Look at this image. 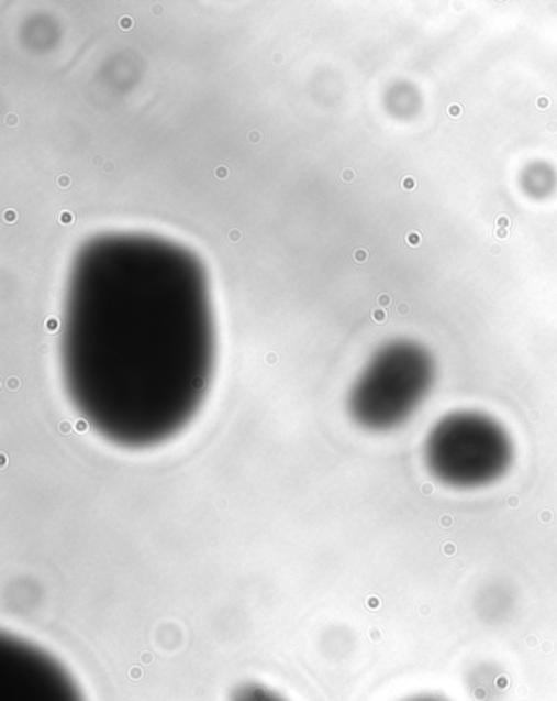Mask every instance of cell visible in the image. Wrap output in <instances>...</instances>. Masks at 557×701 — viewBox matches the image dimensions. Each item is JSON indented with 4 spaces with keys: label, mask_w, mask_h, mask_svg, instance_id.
Wrapping results in <instances>:
<instances>
[{
    "label": "cell",
    "mask_w": 557,
    "mask_h": 701,
    "mask_svg": "<svg viewBox=\"0 0 557 701\" xmlns=\"http://www.w3.org/2000/svg\"><path fill=\"white\" fill-rule=\"evenodd\" d=\"M512 456V441L505 429L475 412L443 418L425 445L428 469L453 488L492 484L505 474Z\"/></svg>",
    "instance_id": "1"
},
{
    "label": "cell",
    "mask_w": 557,
    "mask_h": 701,
    "mask_svg": "<svg viewBox=\"0 0 557 701\" xmlns=\"http://www.w3.org/2000/svg\"><path fill=\"white\" fill-rule=\"evenodd\" d=\"M0 701H82L66 670L42 650L13 640L0 653Z\"/></svg>",
    "instance_id": "2"
},
{
    "label": "cell",
    "mask_w": 557,
    "mask_h": 701,
    "mask_svg": "<svg viewBox=\"0 0 557 701\" xmlns=\"http://www.w3.org/2000/svg\"><path fill=\"white\" fill-rule=\"evenodd\" d=\"M427 385V374L422 369L405 368L376 377L354 402L358 420L375 429L401 425L421 407Z\"/></svg>",
    "instance_id": "3"
},
{
    "label": "cell",
    "mask_w": 557,
    "mask_h": 701,
    "mask_svg": "<svg viewBox=\"0 0 557 701\" xmlns=\"http://www.w3.org/2000/svg\"><path fill=\"white\" fill-rule=\"evenodd\" d=\"M231 701H287L275 690L267 689L261 683L247 682L237 687L231 695Z\"/></svg>",
    "instance_id": "4"
},
{
    "label": "cell",
    "mask_w": 557,
    "mask_h": 701,
    "mask_svg": "<svg viewBox=\"0 0 557 701\" xmlns=\"http://www.w3.org/2000/svg\"><path fill=\"white\" fill-rule=\"evenodd\" d=\"M405 241H408L409 244H411V247L417 248L421 247L422 243V234L419 233V231H408V234H405Z\"/></svg>",
    "instance_id": "5"
},
{
    "label": "cell",
    "mask_w": 557,
    "mask_h": 701,
    "mask_svg": "<svg viewBox=\"0 0 557 701\" xmlns=\"http://www.w3.org/2000/svg\"><path fill=\"white\" fill-rule=\"evenodd\" d=\"M461 112H463L461 103H452V106H449L448 109H446V113H448V117H452V119H459V116H461Z\"/></svg>",
    "instance_id": "6"
},
{
    "label": "cell",
    "mask_w": 557,
    "mask_h": 701,
    "mask_svg": "<svg viewBox=\"0 0 557 701\" xmlns=\"http://www.w3.org/2000/svg\"><path fill=\"white\" fill-rule=\"evenodd\" d=\"M76 221V217H74L73 211L64 210L59 213V223L62 224H73Z\"/></svg>",
    "instance_id": "7"
},
{
    "label": "cell",
    "mask_w": 557,
    "mask_h": 701,
    "mask_svg": "<svg viewBox=\"0 0 557 701\" xmlns=\"http://www.w3.org/2000/svg\"><path fill=\"white\" fill-rule=\"evenodd\" d=\"M402 189L404 190H414L417 187V180L412 176L404 177L401 184Z\"/></svg>",
    "instance_id": "8"
},
{
    "label": "cell",
    "mask_w": 557,
    "mask_h": 701,
    "mask_svg": "<svg viewBox=\"0 0 557 701\" xmlns=\"http://www.w3.org/2000/svg\"><path fill=\"white\" fill-rule=\"evenodd\" d=\"M497 228H506L509 230L510 224H512V220H510L506 215H499L495 220Z\"/></svg>",
    "instance_id": "9"
},
{
    "label": "cell",
    "mask_w": 557,
    "mask_h": 701,
    "mask_svg": "<svg viewBox=\"0 0 557 701\" xmlns=\"http://www.w3.org/2000/svg\"><path fill=\"white\" fill-rule=\"evenodd\" d=\"M3 220H5L7 223H15V221L19 220V215H16L15 210H5L3 211Z\"/></svg>",
    "instance_id": "10"
},
{
    "label": "cell",
    "mask_w": 557,
    "mask_h": 701,
    "mask_svg": "<svg viewBox=\"0 0 557 701\" xmlns=\"http://www.w3.org/2000/svg\"><path fill=\"white\" fill-rule=\"evenodd\" d=\"M214 174H216V179L224 180L230 176V169L226 166H218Z\"/></svg>",
    "instance_id": "11"
},
{
    "label": "cell",
    "mask_w": 557,
    "mask_h": 701,
    "mask_svg": "<svg viewBox=\"0 0 557 701\" xmlns=\"http://www.w3.org/2000/svg\"><path fill=\"white\" fill-rule=\"evenodd\" d=\"M405 701H448V700L442 699V697H436V695H419V697H414V699H409Z\"/></svg>",
    "instance_id": "12"
},
{
    "label": "cell",
    "mask_w": 557,
    "mask_h": 701,
    "mask_svg": "<svg viewBox=\"0 0 557 701\" xmlns=\"http://www.w3.org/2000/svg\"><path fill=\"white\" fill-rule=\"evenodd\" d=\"M133 25H134V22H133V19H131V17L123 15L122 19H120V26H122L123 30L133 29Z\"/></svg>",
    "instance_id": "13"
},
{
    "label": "cell",
    "mask_w": 557,
    "mask_h": 701,
    "mask_svg": "<svg viewBox=\"0 0 557 701\" xmlns=\"http://www.w3.org/2000/svg\"><path fill=\"white\" fill-rule=\"evenodd\" d=\"M70 184H73V180H70V177L66 176V174L58 177V186L62 187V189H67V187H70Z\"/></svg>",
    "instance_id": "14"
},
{
    "label": "cell",
    "mask_w": 557,
    "mask_h": 701,
    "mask_svg": "<svg viewBox=\"0 0 557 701\" xmlns=\"http://www.w3.org/2000/svg\"><path fill=\"white\" fill-rule=\"evenodd\" d=\"M536 106L542 110L548 109V107L552 106V100H549L548 97H539V99L536 100Z\"/></svg>",
    "instance_id": "15"
},
{
    "label": "cell",
    "mask_w": 557,
    "mask_h": 701,
    "mask_svg": "<svg viewBox=\"0 0 557 701\" xmlns=\"http://www.w3.org/2000/svg\"><path fill=\"white\" fill-rule=\"evenodd\" d=\"M367 258H368L367 250L355 251V261H358V263H364V261H367Z\"/></svg>",
    "instance_id": "16"
},
{
    "label": "cell",
    "mask_w": 557,
    "mask_h": 701,
    "mask_svg": "<svg viewBox=\"0 0 557 701\" xmlns=\"http://www.w3.org/2000/svg\"><path fill=\"white\" fill-rule=\"evenodd\" d=\"M342 179H344L345 183H352V180L355 179L354 169H345L344 173H342Z\"/></svg>",
    "instance_id": "17"
},
{
    "label": "cell",
    "mask_w": 557,
    "mask_h": 701,
    "mask_svg": "<svg viewBox=\"0 0 557 701\" xmlns=\"http://www.w3.org/2000/svg\"><path fill=\"white\" fill-rule=\"evenodd\" d=\"M230 240L233 241V243H237V241L243 240V233H241L239 230H231Z\"/></svg>",
    "instance_id": "18"
},
{
    "label": "cell",
    "mask_w": 557,
    "mask_h": 701,
    "mask_svg": "<svg viewBox=\"0 0 557 701\" xmlns=\"http://www.w3.org/2000/svg\"><path fill=\"white\" fill-rule=\"evenodd\" d=\"M506 237H509V230H506V228H497L495 238H499V240H503V238Z\"/></svg>",
    "instance_id": "19"
},
{
    "label": "cell",
    "mask_w": 557,
    "mask_h": 701,
    "mask_svg": "<svg viewBox=\"0 0 557 701\" xmlns=\"http://www.w3.org/2000/svg\"><path fill=\"white\" fill-rule=\"evenodd\" d=\"M248 140H250L252 143H258V141H260V135H258L257 132L248 133Z\"/></svg>",
    "instance_id": "20"
},
{
    "label": "cell",
    "mask_w": 557,
    "mask_h": 701,
    "mask_svg": "<svg viewBox=\"0 0 557 701\" xmlns=\"http://www.w3.org/2000/svg\"><path fill=\"white\" fill-rule=\"evenodd\" d=\"M16 122H19V120H16V117L12 116V113H10V116L7 117V123H9L10 127H15Z\"/></svg>",
    "instance_id": "21"
},
{
    "label": "cell",
    "mask_w": 557,
    "mask_h": 701,
    "mask_svg": "<svg viewBox=\"0 0 557 701\" xmlns=\"http://www.w3.org/2000/svg\"><path fill=\"white\" fill-rule=\"evenodd\" d=\"M48 328L49 330H56V328H58V320H56V318H53V320H49Z\"/></svg>",
    "instance_id": "22"
},
{
    "label": "cell",
    "mask_w": 557,
    "mask_h": 701,
    "mask_svg": "<svg viewBox=\"0 0 557 701\" xmlns=\"http://www.w3.org/2000/svg\"><path fill=\"white\" fill-rule=\"evenodd\" d=\"M375 318L378 321H382V320H385V314H382V311H376Z\"/></svg>",
    "instance_id": "23"
},
{
    "label": "cell",
    "mask_w": 557,
    "mask_h": 701,
    "mask_svg": "<svg viewBox=\"0 0 557 701\" xmlns=\"http://www.w3.org/2000/svg\"><path fill=\"white\" fill-rule=\"evenodd\" d=\"M379 302H381L382 305H388L389 304L388 295H382V297L379 298Z\"/></svg>",
    "instance_id": "24"
},
{
    "label": "cell",
    "mask_w": 557,
    "mask_h": 701,
    "mask_svg": "<svg viewBox=\"0 0 557 701\" xmlns=\"http://www.w3.org/2000/svg\"><path fill=\"white\" fill-rule=\"evenodd\" d=\"M549 130H552V132H557V123H549Z\"/></svg>",
    "instance_id": "25"
},
{
    "label": "cell",
    "mask_w": 557,
    "mask_h": 701,
    "mask_svg": "<svg viewBox=\"0 0 557 701\" xmlns=\"http://www.w3.org/2000/svg\"><path fill=\"white\" fill-rule=\"evenodd\" d=\"M113 164L112 163H107V171H112L113 169Z\"/></svg>",
    "instance_id": "26"
}]
</instances>
